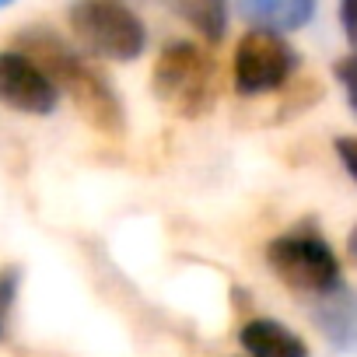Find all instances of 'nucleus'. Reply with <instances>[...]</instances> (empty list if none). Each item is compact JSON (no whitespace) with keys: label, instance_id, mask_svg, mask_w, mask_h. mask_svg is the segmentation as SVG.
I'll use <instances>...</instances> for the list:
<instances>
[{"label":"nucleus","instance_id":"obj_10","mask_svg":"<svg viewBox=\"0 0 357 357\" xmlns=\"http://www.w3.org/2000/svg\"><path fill=\"white\" fill-rule=\"evenodd\" d=\"M175 18L197 29L207 43H221L228 32V0H165Z\"/></svg>","mask_w":357,"mask_h":357},{"label":"nucleus","instance_id":"obj_13","mask_svg":"<svg viewBox=\"0 0 357 357\" xmlns=\"http://www.w3.org/2000/svg\"><path fill=\"white\" fill-rule=\"evenodd\" d=\"M340 25L347 43L357 50V0H340Z\"/></svg>","mask_w":357,"mask_h":357},{"label":"nucleus","instance_id":"obj_5","mask_svg":"<svg viewBox=\"0 0 357 357\" xmlns=\"http://www.w3.org/2000/svg\"><path fill=\"white\" fill-rule=\"evenodd\" d=\"M298 70V53L280 32L256 29L235 46V91L245 98L277 91Z\"/></svg>","mask_w":357,"mask_h":357},{"label":"nucleus","instance_id":"obj_16","mask_svg":"<svg viewBox=\"0 0 357 357\" xmlns=\"http://www.w3.org/2000/svg\"><path fill=\"white\" fill-rule=\"evenodd\" d=\"M8 4H11V0H0V8H8Z\"/></svg>","mask_w":357,"mask_h":357},{"label":"nucleus","instance_id":"obj_2","mask_svg":"<svg viewBox=\"0 0 357 357\" xmlns=\"http://www.w3.org/2000/svg\"><path fill=\"white\" fill-rule=\"evenodd\" d=\"M151 91L183 119H200L218 102V63L190 39H175L161 50L151 70Z\"/></svg>","mask_w":357,"mask_h":357},{"label":"nucleus","instance_id":"obj_9","mask_svg":"<svg viewBox=\"0 0 357 357\" xmlns=\"http://www.w3.org/2000/svg\"><path fill=\"white\" fill-rule=\"evenodd\" d=\"M238 11L252 29L294 32L312 22L315 0H238Z\"/></svg>","mask_w":357,"mask_h":357},{"label":"nucleus","instance_id":"obj_14","mask_svg":"<svg viewBox=\"0 0 357 357\" xmlns=\"http://www.w3.org/2000/svg\"><path fill=\"white\" fill-rule=\"evenodd\" d=\"M336 154H340L347 175L357 183V137H340V140H336Z\"/></svg>","mask_w":357,"mask_h":357},{"label":"nucleus","instance_id":"obj_8","mask_svg":"<svg viewBox=\"0 0 357 357\" xmlns=\"http://www.w3.org/2000/svg\"><path fill=\"white\" fill-rule=\"evenodd\" d=\"M238 343L249 357H308L305 340L277 319H249L238 329Z\"/></svg>","mask_w":357,"mask_h":357},{"label":"nucleus","instance_id":"obj_11","mask_svg":"<svg viewBox=\"0 0 357 357\" xmlns=\"http://www.w3.org/2000/svg\"><path fill=\"white\" fill-rule=\"evenodd\" d=\"M18 287H22V270L18 266L0 270V340L8 336L11 312H15V301H18Z\"/></svg>","mask_w":357,"mask_h":357},{"label":"nucleus","instance_id":"obj_1","mask_svg":"<svg viewBox=\"0 0 357 357\" xmlns=\"http://www.w3.org/2000/svg\"><path fill=\"white\" fill-rule=\"evenodd\" d=\"M18 50L29 60H36L60 91L70 95V102L77 105V112L84 116L88 126H95L105 137H123L126 116H123V102H119L116 88L67 39H60L56 32H50L43 25H32L18 36Z\"/></svg>","mask_w":357,"mask_h":357},{"label":"nucleus","instance_id":"obj_7","mask_svg":"<svg viewBox=\"0 0 357 357\" xmlns=\"http://www.w3.org/2000/svg\"><path fill=\"white\" fill-rule=\"evenodd\" d=\"M312 322L336 350H357V291L336 284L312 298Z\"/></svg>","mask_w":357,"mask_h":357},{"label":"nucleus","instance_id":"obj_4","mask_svg":"<svg viewBox=\"0 0 357 357\" xmlns=\"http://www.w3.org/2000/svg\"><path fill=\"white\" fill-rule=\"evenodd\" d=\"M266 266L273 270V277L284 287H291L294 294H305V298L326 294L336 284H343L340 259H336L333 245L312 225H298V228L277 235L266 245Z\"/></svg>","mask_w":357,"mask_h":357},{"label":"nucleus","instance_id":"obj_6","mask_svg":"<svg viewBox=\"0 0 357 357\" xmlns=\"http://www.w3.org/2000/svg\"><path fill=\"white\" fill-rule=\"evenodd\" d=\"M0 102L29 116H50L60 102V88L22 50H4L0 53Z\"/></svg>","mask_w":357,"mask_h":357},{"label":"nucleus","instance_id":"obj_12","mask_svg":"<svg viewBox=\"0 0 357 357\" xmlns=\"http://www.w3.org/2000/svg\"><path fill=\"white\" fill-rule=\"evenodd\" d=\"M333 74H336V81H340L343 95H347V105H350V112L357 116V53L343 56V60L333 67Z\"/></svg>","mask_w":357,"mask_h":357},{"label":"nucleus","instance_id":"obj_15","mask_svg":"<svg viewBox=\"0 0 357 357\" xmlns=\"http://www.w3.org/2000/svg\"><path fill=\"white\" fill-rule=\"evenodd\" d=\"M347 252H350V259L357 263V225H354V231L347 235Z\"/></svg>","mask_w":357,"mask_h":357},{"label":"nucleus","instance_id":"obj_3","mask_svg":"<svg viewBox=\"0 0 357 357\" xmlns=\"http://www.w3.org/2000/svg\"><path fill=\"white\" fill-rule=\"evenodd\" d=\"M67 22L81 50L102 60L126 63L147 46V29L126 0H74Z\"/></svg>","mask_w":357,"mask_h":357}]
</instances>
